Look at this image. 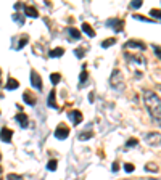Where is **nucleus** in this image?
I'll return each instance as SVG.
<instances>
[{
	"label": "nucleus",
	"instance_id": "f257e3e1",
	"mask_svg": "<svg viewBox=\"0 0 161 180\" xmlns=\"http://www.w3.org/2000/svg\"><path fill=\"white\" fill-rule=\"evenodd\" d=\"M143 103L156 124H161V98L152 90H143Z\"/></svg>",
	"mask_w": 161,
	"mask_h": 180
},
{
	"label": "nucleus",
	"instance_id": "f03ea898",
	"mask_svg": "<svg viewBox=\"0 0 161 180\" xmlns=\"http://www.w3.org/2000/svg\"><path fill=\"white\" fill-rule=\"evenodd\" d=\"M110 85L116 90V92H123L124 88V76L119 69H113L110 76Z\"/></svg>",
	"mask_w": 161,
	"mask_h": 180
},
{
	"label": "nucleus",
	"instance_id": "7ed1b4c3",
	"mask_svg": "<svg viewBox=\"0 0 161 180\" xmlns=\"http://www.w3.org/2000/svg\"><path fill=\"white\" fill-rule=\"evenodd\" d=\"M145 142L148 146H159L161 145V133L159 132H150V133H147L145 137Z\"/></svg>",
	"mask_w": 161,
	"mask_h": 180
},
{
	"label": "nucleus",
	"instance_id": "20e7f679",
	"mask_svg": "<svg viewBox=\"0 0 161 180\" xmlns=\"http://www.w3.org/2000/svg\"><path fill=\"white\" fill-rule=\"evenodd\" d=\"M68 135H70L68 127L65 126V124H60V126L56 127V130H55V137L58 140H65V138H68Z\"/></svg>",
	"mask_w": 161,
	"mask_h": 180
},
{
	"label": "nucleus",
	"instance_id": "39448f33",
	"mask_svg": "<svg viewBox=\"0 0 161 180\" xmlns=\"http://www.w3.org/2000/svg\"><path fill=\"white\" fill-rule=\"evenodd\" d=\"M106 26L113 27V29L116 31V32H121V31H123L124 22H123V19H116V18H113V19H108V21H106Z\"/></svg>",
	"mask_w": 161,
	"mask_h": 180
},
{
	"label": "nucleus",
	"instance_id": "423d86ee",
	"mask_svg": "<svg viewBox=\"0 0 161 180\" xmlns=\"http://www.w3.org/2000/svg\"><path fill=\"white\" fill-rule=\"evenodd\" d=\"M31 85L34 88H37V90L42 88V79H40V76L36 71H31Z\"/></svg>",
	"mask_w": 161,
	"mask_h": 180
},
{
	"label": "nucleus",
	"instance_id": "0eeeda50",
	"mask_svg": "<svg viewBox=\"0 0 161 180\" xmlns=\"http://www.w3.org/2000/svg\"><path fill=\"white\" fill-rule=\"evenodd\" d=\"M11 137H13V130H11V129L3 127L2 130H0V140H2V142L10 143L11 142Z\"/></svg>",
	"mask_w": 161,
	"mask_h": 180
},
{
	"label": "nucleus",
	"instance_id": "6e6552de",
	"mask_svg": "<svg viewBox=\"0 0 161 180\" xmlns=\"http://www.w3.org/2000/svg\"><path fill=\"white\" fill-rule=\"evenodd\" d=\"M70 117H71V122L74 124V126H79L80 122H82V112L80 111H77V109H74V111H71L70 112Z\"/></svg>",
	"mask_w": 161,
	"mask_h": 180
},
{
	"label": "nucleus",
	"instance_id": "1a4fd4ad",
	"mask_svg": "<svg viewBox=\"0 0 161 180\" xmlns=\"http://www.w3.org/2000/svg\"><path fill=\"white\" fill-rule=\"evenodd\" d=\"M126 47L127 48H139V50H145L147 48V45L145 43H142L139 40H129L127 43H126Z\"/></svg>",
	"mask_w": 161,
	"mask_h": 180
},
{
	"label": "nucleus",
	"instance_id": "9d476101",
	"mask_svg": "<svg viewBox=\"0 0 161 180\" xmlns=\"http://www.w3.org/2000/svg\"><path fill=\"white\" fill-rule=\"evenodd\" d=\"M24 13H26V16H29V18H37V16H39L37 8L31 7V5H26V7H24Z\"/></svg>",
	"mask_w": 161,
	"mask_h": 180
},
{
	"label": "nucleus",
	"instance_id": "9b49d317",
	"mask_svg": "<svg viewBox=\"0 0 161 180\" xmlns=\"http://www.w3.org/2000/svg\"><path fill=\"white\" fill-rule=\"evenodd\" d=\"M16 121H18V124L21 127H27V124H29V119H27V116L24 112H21V114L16 116Z\"/></svg>",
	"mask_w": 161,
	"mask_h": 180
},
{
	"label": "nucleus",
	"instance_id": "f8f14e48",
	"mask_svg": "<svg viewBox=\"0 0 161 180\" xmlns=\"http://www.w3.org/2000/svg\"><path fill=\"white\" fill-rule=\"evenodd\" d=\"M80 27H82V31H84L85 34H87L89 37H94V36H95V31L92 29V26L87 24V22H82V26H80Z\"/></svg>",
	"mask_w": 161,
	"mask_h": 180
},
{
	"label": "nucleus",
	"instance_id": "ddd939ff",
	"mask_svg": "<svg viewBox=\"0 0 161 180\" xmlns=\"http://www.w3.org/2000/svg\"><path fill=\"white\" fill-rule=\"evenodd\" d=\"M63 53H65V50L61 47L53 48V50H50V58H60V56H63Z\"/></svg>",
	"mask_w": 161,
	"mask_h": 180
},
{
	"label": "nucleus",
	"instance_id": "4468645a",
	"mask_svg": "<svg viewBox=\"0 0 161 180\" xmlns=\"http://www.w3.org/2000/svg\"><path fill=\"white\" fill-rule=\"evenodd\" d=\"M23 100H24L27 105H31V106H32V105H36V97H32V95H31V93H27V92L23 93Z\"/></svg>",
	"mask_w": 161,
	"mask_h": 180
},
{
	"label": "nucleus",
	"instance_id": "2eb2a0df",
	"mask_svg": "<svg viewBox=\"0 0 161 180\" xmlns=\"http://www.w3.org/2000/svg\"><path fill=\"white\" fill-rule=\"evenodd\" d=\"M20 87V82L16 81V79H8L7 81V90H15Z\"/></svg>",
	"mask_w": 161,
	"mask_h": 180
},
{
	"label": "nucleus",
	"instance_id": "dca6fc26",
	"mask_svg": "<svg viewBox=\"0 0 161 180\" xmlns=\"http://www.w3.org/2000/svg\"><path fill=\"white\" fill-rule=\"evenodd\" d=\"M145 171L147 172H158V164H155V162H147Z\"/></svg>",
	"mask_w": 161,
	"mask_h": 180
},
{
	"label": "nucleus",
	"instance_id": "f3484780",
	"mask_svg": "<svg viewBox=\"0 0 161 180\" xmlns=\"http://www.w3.org/2000/svg\"><path fill=\"white\" fill-rule=\"evenodd\" d=\"M48 106L50 108H56V103H55V90H52L48 93Z\"/></svg>",
	"mask_w": 161,
	"mask_h": 180
},
{
	"label": "nucleus",
	"instance_id": "a211bd4d",
	"mask_svg": "<svg viewBox=\"0 0 161 180\" xmlns=\"http://www.w3.org/2000/svg\"><path fill=\"white\" fill-rule=\"evenodd\" d=\"M70 37H73L74 40H79V39H80V32L77 29H74V27H70Z\"/></svg>",
	"mask_w": 161,
	"mask_h": 180
},
{
	"label": "nucleus",
	"instance_id": "6ab92c4d",
	"mask_svg": "<svg viewBox=\"0 0 161 180\" xmlns=\"http://www.w3.org/2000/svg\"><path fill=\"white\" fill-rule=\"evenodd\" d=\"M114 43H116V39L111 37V39H106L105 42H102V47L103 48H108V47H111V45H114Z\"/></svg>",
	"mask_w": 161,
	"mask_h": 180
},
{
	"label": "nucleus",
	"instance_id": "aec40b11",
	"mask_svg": "<svg viewBox=\"0 0 161 180\" xmlns=\"http://www.w3.org/2000/svg\"><path fill=\"white\" fill-rule=\"evenodd\" d=\"M60 79H61V76L58 74V72H53V74H50V82L53 84V85H56V84L60 82Z\"/></svg>",
	"mask_w": 161,
	"mask_h": 180
},
{
	"label": "nucleus",
	"instance_id": "412c9836",
	"mask_svg": "<svg viewBox=\"0 0 161 180\" xmlns=\"http://www.w3.org/2000/svg\"><path fill=\"white\" fill-rule=\"evenodd\" d=\"M94 137V132H82V133H79V140H89Z\"/></svg>",
	"mask_w": 161,
	"mask_h": 180
},
{
	"label": "nucleus",
	"instance_id": "4be33fe9",
	"mask_svg": "<svg viewBox=\"0 0 161 180\" xmlns=\"http://www.w3.org/2000/svg\"><path fill=\"white\" fill-rule=\"evenodd\" d=\"M150 15L153 16L155 19H161V10H156V8H153V10L150 11Z\"/></svg>",
	"mask_w": 161,
	"mask_h": 180
},
{
	"label": "nucleus",
	"instance_id": "5701e85b",
	"mask_svg": "<svg viewBox=\"0 0 161 180\" xmlns=\"http://www.w3.org/2000/svg\"><path fill=\"white\" fill-rule=\"evenodd\" d=\"M139 145V140L137 138H129L127 143H126V146H129V148H132V146H137Z\"/></svg>",
	"mask_w": 161,
	"mask_h": 180
},
{
	"label": "nucleus",
	"instance_id": "b1692460",
	"mask_svg": "<svg viewBox=\"0 0 161 180\" xmlns=\"http://www.w3.org/2000/svg\"><path fill=\"white\" fill-rule=\"evenodd\" d=\"M87 76H89V74H87V71H85V69H84L82 72H80V76H79L80 84H85V82H87Z\"/></svg>",
	"mask_w": 161,
	"mask_h": 180
},
{
	"label": "nucleus",
	"instance_id": "393cba45",
	"mask_svg": "<svg viewBox=\"0 0 161 180\" xmlns=\"http://www.w3.org/2000/svg\"><path fill=\"white\" fill-rule=\"evenodd\" d=\"M47 169H48V171H55V169H56V161L55 159H50L48 164H47Z\"/></svg>",
	"mask_w": 161,
	"mask_h": 180
},
{
	"label": "nucleus",
	"instance_id": "a878e982",
	"mask_svg": "<svg viewBox=\"0 0 161 180\" xmlns=\"http://www.w3.org/2000/svg\"><path fill=\"white\" fill-rule=\"evenodd\" d=\"M7 180H23V177L21 175H16V174H8Z\"/></svg>",
	"mask_w": 161,
	"mask_h": 180
},
{
	"label": "nucleus",
	"instance_id": "bb28decb",
	"mask_svg": "<svg viewBox=\"0 0 161 180\" xmlns=\"http://www.w3.org/2000/svg\"><path fill=\"white\" fill-rule=\"evenodd\" d=\"M134 164H131V162H126V164H124V171L126 172H132V171H134Z\"/></svg>",
	"mask_w": 161,
	"mask_h": 180
},
{
	"label": "nucleus",
	"instance_id": "cd10ccee",
	"mask_svg": "<svg viewBox=\"0 0 161 180\" xmlns=\"http://www.w3.org/2000/svg\"><path fill=\"white\" fill-rule=\"evenodd\" d=\"M74 53H76L77 58H84V50L82 48H76V50H74Z\"/></svg>",
	"mask_w": 161,
	"mask_h": 180
},
{
	"label": "nucleus",
	"instance_id": "c85d7f7f",
	"mask_svg": "<svg viewBox=\"0 0 161 180\" xmlns=\"http://www.w3.org/2000/svg\"><path fill=\"white\" fill-rule=\"evenodd\" d=\"M131 5H132V8H140L142 7V0H134Z\"/></svg>",
	"mask_w": 161,
	"mask_h": 180
},
{
	"label": "nucleus",
	"instance_id": "c756f323",
	"mask_svg": "<svg viewBox=\"0 0 161 180\" xmlns=\"http://www.w3.org/2000/svg\"><path fill=\"white\" fill-rule=\"evenodd\" d=\"M13 19H15L16 22H20V24H23V22H24V18H23V16H18V15H13Z\"/></svg>",
	"mask_w": 161,
	"mask_h": 180
},
{
	"label": "nucleus",
	"instance_id": "7c9ffc66",
	"mask_svg": "<svg viewBox=\"0 0 161 180\" xmlns=\"http://www.w3.org/2000/svg\"><path fill=\"white\" fill-rule=\"evenodd\" d=\"M111 171H113V172H118V171H119V162H118V161H114V162H113Z\"/></svg>",
	"mask_w": 161,
	"mask_h": 180
},
{
	"label": "nucleus",
	"instance_id": "2f4dec72",
	"mask_svg": "<svg viewBox=\"0 0 161 180\" xmlns=\"http://www.w3.org/2000/svg\"><path fill=\"white\" fill-rule=\"evenodd\" d=\"M153 50H155V53H156V55L159 56V58H161V48L158 47V45H155V47H153Z\"/></svg>",
	"mask_w": 161,
	"mask_h": 180
},
{
	"label": "nucleus",
	"instance_id": "473e14b6",
	"mask_svg": "<svg viewBox=\"0 0 161 180\" xmlns=\"http://www.w3.org/2000/svg\"><path fill=\"white\" fill-rule=\"evenodd\" d=\"M27 43V39H23V40L18 43V48H23V47H24V45Z\"/></svg>",
	"mask_w": 161,
	"mask_h": 180
},
{
	"label": "nucleus",
	"instance_id": "72a5a7b5",
	"mask_svg": "<svg viewBox=\"0 0 161 180\" xmlns=\"http://www.w3.org/2000/svg\"><path fill=\"white\" fill-rule=\"evenodd\" d=\"M148 180H161V178H148Z\"/></svg>",
	"mask_w": 161,
	"mask_h": 180
},
{
	"label": "nucleus",
	"instance_id": "f704fd0d",
	"mask_svg": "<svg viewBox=\"0 0 161 180\" xmlns=\"http://www.w3.org/2000/svg\"><path fill=\"white\" fill-rule=\"evenodd\" d=\"M158 90H159V92H161V85H158Z\"/></svg>",
	"mask_w": 161,
	"mask_h": 180
},
{
	"label": "nucleus",
	"instance_id": "c9c22d12",
	"mask_svg": "<svg viewBox=\"0 0 161 180\" xmlns=\"http://www.w3.org/2000/svg\"><path fill=\"white\" fill-rule=\"evenodd\" d=\"M0 172H2V167H0Z\"/></svg>",
	"mask_w": 161,
	"mask_h": 180
},
{
	"label": "nucleus",
	"instance_id": "e433bc0d",
	"mask_svg": "<svg viewBox=\"0 0 161 180\" xmlns=\"http://www.w3.org/2000/svg\"><path fill=\"white\" fill-rule=\"evenodd\" d=\"M126 180H131V178H126Z\"/></svg>",
	"mask_w": 161,
	"mask_h": 180
},
{
	"label": "nucleus",
	"instance_id": "4c0bfd02",
	"mask_svg": "<svg viewBox=\"0 0 161 180\" xmlns=\"http://www.w3.org/2000/svg\"><path fill=\"white\" fill-rule=\"evenodd\" d=\"M0 84H2V81H0Z\"/></svg>",
	"mask_w": 161,
	"mask_h": 180
},
{
	"label": "nucleus",
	"instance_id": "58836bf2",
	"mask_svg": "<svg viewBox=\"0 0 161 180\" xmlns=\"http://www.w3.org/2000/svg\"><path fill=\"white\" fill-rule=\"evenodd\" d=\"M0 72H2V71H0Z\"/></svg>",
	"mask_w": 161,
	"mask_h": 180
}]
</instances>
